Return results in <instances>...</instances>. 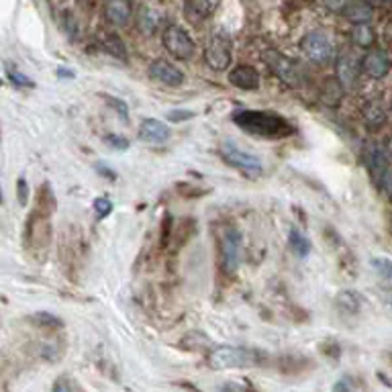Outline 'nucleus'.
I'll return each instance as SVG.
<instances>
[{
    "mask_svg": "<svg viewBox=\"0 0 392 392\" xmlns=\"http://www.w3.org/2000/svg\"><path fill=\"white\" fill-rule=\"evenodd\" d=\"M6 76L8 80L12 82V84H16V86H35L31 78H27L25 74H21L19 70H14V68H10V66H6Z\"/></svg>",
    "mask_w": 392,
    "mask_h": 392,
    "instance_id": "obj_27",
    "label": "nucleus"
},
{
    "mask_svg": "<svg viewBox=\"0 0 392 392\" xmlns=\"http://www.w3.org/2000/svg\"><path fill=\"white\" fill-rule=\"evenodd\" d=\"M343 16L347 21H351L354 25H362V23H370L374 16V8L368 0H351L347 4V8L343 10Z\"/></svg>",
    "mask_w": 392,
    "mask_h": 392,
    "instance_id": "obj_17",
    "label": "nucleus"
},
{
    "mask_svg": "<svg viewBox=\"0 0 392 392\" xmlns=\"http://www.w3.org/2000/svg\"><path fill=\"white\" fill-rule=\"evenodd\" d=\"M58 76H60V78H74V72H72V70H64V68H60V70H58Z\"/></svg>",
    "mask_w": 392,
    "mask_h": 392,
    "instance_id": "obj_39",
    "label": "nucleus"
},
{
    "mask_svg": "<svg viewBox=\"0 0 392 392\" xmlns=\"http://www.w3.org/2000/svg\"><path fill=\"white\" fill-rule=\"evenodd\" d=\"M391 2H392V0H391Z\"/></svg>",
    "mask_w": 392,
    "mask_h": 392,
    "instance_id": "obj_40",
    "label": "nucleus"
},
{
    "mask_svg": "<svg viewBox=\"0 0 392 392\" xmlns=\"http://www.w3.org/2000/svg\"><path fill=\"white\" fill-rule=\"evenodd\" d=\"M139 137L146 143H165L170 139V129L157 119H146L139 127Z\"/></svg>",
    "mask_w": 392,
    "mask_h": 392,
    "instance_id": "obj_16",
    "label": "nucleus"
},
{
    "mask_svg": "<svg viewBox=\"0 0 392 392\" xmlns=\"http://www.w3.org/2000/svg\"><path fill=\"white\" fill-rule=\"evenodd\" d=\"M29 321H31V323H35L37 327H43V329H60V327L64 325L60 316L47 313V311H41V313L31 314V316H29Z\"/></svg>",
    "mask_w": 392,
    "mask_h": 392,
    "instance_id": "obj_24",
    "label": "nucleus"
},
{
    "mask_svg": "<svg viewBox=\"0 0 392 392\" xmlns=\"http://www.w3.org/2000/svg\"><path fill=\"white\" fill-rule=\"evenodd\" d=\"M102 45H104V49H106L111 56H115V58H119V60H123V62L127 60V51H125V45H123V41H121L119 35H115V33L106 35L104 41H102Z\"/></svg>",
    "mask_w": 392,
    "mask_h": 392,
    "instance_id": "obj_23",
    "label": "nucleus"
},
{
    "mask_svg": "<svg viewBox=\"0 0 392 392\" xmlns=\"http://www.w3.org/2000/svg\"><path fill=\"white\" fill-rule=\"evenodd\" d=\"M301 49L305 51V56L309 60H313L316 64H327L333 58V43H331V39L325 33H319V31L307 33L301 39Z\"/></svg>",
    "mask_w": 392,
    "mask_h": 392,
    "instance_id": "obj_8",
    "label": "nucleus"
},
{
    "mask_svg": "<svg viewBox=\"0 0 392 392\" xmlns=\"http://www.w3.org/2000/svg\"><path fill=\"white\" fill-rule=\"evenodd\" d=\"M104 19L113 27H125L131 21V2L129 0H106Z\"/></svg>",
    "mask_w": 392,
    "mask_h": 392,
    "instance_id": "obj_13",
    "label": "nucleus"
},
{
    "mask_svg": "<svg viewBox=\"0 0 392 392\" xmlns=\"http://www.w3.org/2000/svg\"><path fill=\"white\" fill-rule=\"evenodd\" d=\"M333 392H351V384L347 378H341L333 384Z\"/></svg>",
    "mask_w": 392,
    "mask_h": 392,
    "instance_id": "obj_35",
    "label": "nucleus"
},
{
    "mask_svg": "<svg viewBox=\"0 0 392 392\" xmlns=\"http://www.w3.org/2000/svg\"><path fill=\"white\" fill-rule=\"evenodd\" d=\"M223 392H247L243 387H237V384H225Z\"/></svg>",
    "mask_w": 392,
    "mask_h": 392,
    "instance_id": "obj_36",
    "label": "nucleus"
},
{
    "mask_svg": "<svg viewBox=\"0 0 392 392\" xmlns=\"http://www.w3.org/2000/svg\"><path fill=\"white\" fill-rule=\"evenodd\" d=\"M96 170H98V172H100V174H104V176H108V178H111V180H115V178H117V174H115V172H111V170H106V168H104V165H98V168H96Z\"/></svg>",
    "mask_w": 392,
    "mask_h": 392,
    "instance_id": "obj_37",
    "label": "nucleus"
},
{
    "mask_svg": "<svg viewBox=\"0 0 392 392\" xmlns=\"http://www.w3.org/2000/svg\"><path fill=\"white\" fill-rule=\"evenodd\" d=\"M362 113H364V121L370 129H378L387 123V113L378 102H368Z\"/></svg>",
    "mask_w": 392,
    "mask_h": 392,
    "instance_id": "obj_21",
    "label": "nucleus"
},
{
    "mask_svg": "<svg viewBox=\"0 0 392 392\" xmlns=\"http://www.w3.org/2000/svg\"><path fill=\"white\" fill-rule=\"evenodd\" d=\"M262 60L266 62V66L282 80L284 84L288 86H299L303 82V76H301V70H299V64L295 60H290L288 56L276 51V49H268L262 54Z\"/></svg>",
    "mask_w": 392,
    "mask_h": 392,
    "instance_id": "obj_4",
    "label": "nucleus"
},
{
    "mask_svg": "<svg viewBox=\"0 0 392 392\" xmlns=\"http://www.w3.org/2000/svg\"><path fill=\"white\" fill-rule=\"evenodd\" d=\"M51 392H70V384H68V378L66 376H60L54 384V391Z\"/></svg>",
    "mask_w": 392,
    "mask_h": 392,
    "instance_id": "obj_34",
    "label": "nucleus"
},
{
    "mask_svg": "<svg viewBox=\"0 0 392 392\" xmlns=\"http://www.w3.org/2000/svg\"><path fill=\"white\" fill-rule=\"evenodd\" d=\"M384 39L392 43V21L391 23H387V27H384Z\"/></svg>",
    "mask_w": 392,
    "mask_h": 392,
    "instance_id": "obj_38",
    "label": "nucleus"
},
{
    "mask_svg": "<svg viewBox=\"0 0 392 392\" xmlns=\"http://www.w3.org/2000/svg\"><path fill=\"white\" fill-rule=\"evenodd\" d=\"M374 41H376V33L368 23L354 25V29H351V43L354 45L364 47V49H372Z\"/></svg>",
    "mask_w": 392,
    "mask_h": 392,
    "instance_id": "obj_19",
    "label": "nucleus"
},
{
    "mask_svg": "<svg viewBox=\"0 0 392 392\" xmlns=\"http://www.w3.org/2000/svg\"><path fill=\"white\" fill-rule=\"evenodd\" d=\"M104 143L111 146L113 150H127L129 148V141L121 135H106L104 137Z\"/></svg>",
    "mask_w": 392,
    "mask_h": 392,
    "instance_id": "obj_29",
    "label": "nucleus"
},
{
    "mask_svg": "<svg viewBox=\"0 0 392 392\" xmlns=\"http://www.w3.org/2000/svg\"><path fill=\"white\" fill-rule=\"evenodd\" d=\"M150 76L163 86H180L186 80L180 68H176L174 64H170L168 60H161V58L150 66Z\"/></svg>",
    "mask_w": 392,
    "mask_h": 392,
    "instance_id": "obj_10",
    "label": "nucleus"
},
{
    "mask_svg": "<svg viewBox=\"0 0 392 392\" xmlns=\"http://www.w3.org/2000/svg\"><path fill=\"white\" fill-rule=\"evenodd\" d=\"M360 66L351 54H341L337 60V80L343 84V88H354L358 82Z\"/></svg>",
    "mask_w": 392,
    "mask_h": 392,
    "instance_id": "obj_15",
    "label": "nucleus"
},
{
    "mask_svg": "<svg viewBox=\"0 0 392 392\" xmlns=\"http://www.w3.org/2000/svg\"><path fill=\"white\" fill-rule=\"evenodd\" d=\"M231 58H233V41L229 35H225L223 31L221 33H215L209 43H207V49H205V62L211 70L215 72H223L231 66Z\"/></svg>",
    "mask_w": 392,
    "mask_h": 392,
    "instance_id": "obj_3",
    "label": "nucleus"
},
{
    "mask_svg": "<svg viewBox=\"0 0 392 392\" xmlns=\"http://www.w3.org/2000/svg\"><path fill=\"white\" fill-rule=\"evenodd\" d=\"M163 47L168 49V54L176 60H190L194 54V41L190 39V35L178 27V25H170L163 31Z\"/></svg>",
    "mask_w": 392,
    "mask_h": 392,
    "instance_id": "obj_5",
    "label": "nucleus"
},
{
    "mask_svg": "<svg viewBox=\"0 0 392 392\" xmlns=\"http://www.w3.org/2000/svg\"><path fill=\"white\" fill-rule=\"evenodd\" d=\"M192 117H194L192 111H170V113L165 115V119H168V121H174V123H178V121H188V119H192Z\"/></svg>",
    "mask_w": 392,
    "mask_h": 392,
    "instance_id": "obj_31",
    "label": "nucleus"
},
{
    "mask_svg": "<svg viewBox=\"0 0 392 392\" xmlns=\"http://www.w3.org/2000/svg\"><path fill=\"white\" fill-rule=\"evenodd\" d=\"M337 303H339V307L345 309L347 313H358L360 307H362V299H360V295L354 292V290H343V292H339Z\"/></svg>",
    "mask_w": 392,
    "mask_h": 392,
    "instance_id": "obj_22",
    "label": "nucleus"
},
{
    "mask_svg": "<svg viewBox=\"0 0 392 392\" xmlns=\"http://www.w3.org/2000/svg\"><path fill=\"white\" fill-rule=\"evenodd\" d=\"M372 268H376L380 274H384L387 278L392 280V262L391 260H384V257H374L372 260Z\"/></svg>",
    "mask_w": 392,
    "mask_h": 392,
    "instance_id": "obj_28",
    "label": "nucleus"
},
{
    "mask_svg": "<svg viewBox=\"0 0 392 392\" xmlns=\"http://www.w3.org/2000/svg\"><path fill=\"white\" fill-rule=\"evenodd\" d=\"M211 10H213L211 0H186L184 2V16L192 25H198L205 19H209Z\"/></svg>",
    "mask_w": 392,
    "mask_h": 392,
    "instance_id": "obj_18",
    "label": "nucleus"
},
{
    "mask_svg": "<svg viewBox=\"0 0 392 392\" xmlns=\"http://www.w3.org/2000/svg\"><path fill=\"white\" fill-rule=\"evenodd\" d=\"M323 2H325V6H327L329 10H333V12H343L351 0H323Z\"/></svg>",
    "mask_w": 392,
    "mask_h": 392,
    "instance_id": "obj_32",
    "label": "nucleus"
},
{
    "mask_svg": "<svg viewBox=\"0 0 392 392\" xmlns=\"http://www.w3.org/2000/svg\"><path fill=\"white\" fill-rule=\"evenodd\" d=\"M341 96H343V84H341L339 80L329 78L323 82L321 98H323L325 104H329V106H337L339 100H341Z\"/></svg>",
    "mask_w": 392,
    "mask_h": 392,
    "instance_id": "obj_20",
    "label": "nucleus"
},
{
    "mask_svg": "<svg viewBox=\"0 0 392 392\" xmlns=\"http://www.w3.org/2000/svg\"><path fill=\"white\" fill-rule=\"evenodd\" d=\"M108 104L121 113V119H123L125 123L129 121V117H127V115H129V111H127V104H125V102H121V100H117V98H108Z\"/></svg>",
    "mask_w": 392,
    "mask_h": 392,
    "instance_id": "obj_33",
    "label": "nucleus"
},
{
    "mask_svg": "<svg viewBox=\"0 0 392 392\" xmlns=\"http://www.w3.org/2000/svg\"><path fill=\"white\" fill-rule=\"evenodd\" d=\"M260 364H262L260 351L237 345H219L209 356V366L213 370H239V368H253Z\"/></svg>",
    "mask_w": 392,
    "mask_h": 392,
    "instance_id": "obj_2",
    "label": "nucleus"
},
{
    "mask_svg": "<svg viewBox=\"0 0 392 392\" xmlns=\"http://www.w3.org/2000/svg\"><path fill=\"white\" fill-rule=\"evenodd\" d=\"M233 123L255 137L280 139L290 137L295 133V127L284 117L266 111H239L233 115Z\"/></svg>",
    "mask_w": 392,
    "mask_h": 392,
    "instance_id": "obj_1",
    "label": "nucleus"
},
{
    "mask_svg": "<svg viewBox=\"0 0 392 392\" xmlns=\"http://www.w3.org/2000/svg\"><path fill=\"white\" fill-rule=\"evenodd\" d=\"M161 10L152 6V4H141L135 12V25L139 29V33L143 35H154L157 29H159V23H161Z\"/></svg>",
    "mask_w": 392,
    "mask_h": 392,
    "instance_id": "obj_12",
    "label": "nucleus"
},
{
    "mask_svg": "<svg viewBox=\"0 0 392 392\" xmlns=\"http://www.w3.org/2000/svg\"><path fill=\"white\" fill-rule=\"evenodd\" d=\"M362 70L372 80H382L391 72V60L382 49H370L362 60Z\"/></svg>",
    "mask_w": 392,
    "mask_h": 392,
    "instance_id": "obj_9",
    "label": "nucleus"
},
{
    "mask_svg": "<svg viewBox=\"0 0 392 392\" xmlns=\"http://www.w3.org/2000/svg\"><path fill=\"white\" fill-rule=\"evenodd\" d=\"M290 245H292V251H295L297 255H301V257L309 255V251H311V241L303 235V233H299L297 229L290 231Z\"/></svg>",
    "mask_w": 392,
    "mask_h": 392,
    "instance_id": "obj_25",
    "label": "nucleus"
},
{
    "mask_svg": "<svg viewBox=\"0 0 392 392\" xmlns=\"http://www.w3.org/2000/svg\"><path fill=\"white\" fill-rule=\"evenodd\" d=\"M94 211H96V217H98V219L108 217V215L113 213V203H111V198L98 196V198L94 200Z\"/></svg>",
    "mask_w": 392,
    "mask_h": 392,
    "instance_id": "obj_26",
    "label": "nucleus"
},
{
    "mask_svg": "<svg viewBox=\"0 0 392 392\" xmlns=\"http://www.w3.org/2000/svg\"><path fill=\"white\" fill-rule=\"evenodd\" d=\"M370 170H372V176H374V182L380 186V188H389L392 182V170L389 156L380 150V148H374L372 150V156H370Z\"/></svg>",
    "mask_w": 392,
    "mask_h": 392,
    "instance_id": "obj_11",
    "label": "nucleus"
},
{
    "mask_svg": "<svg viewBox=\"0 0 392 392\" xmlns=\"http://www.w3.org/2000/svg\"><path fill=\"white\" fill-rule=\"evenodd\" d=\"M16 196H19V205L25 207L27 198H29V188H27V180L25 178H19V182H16Z\"/></svg>",
    "mask_w": 392,
    "mask_h": 392,
    "instance_id": "obj_30",
    "label": "nucleus"
},
{
    "mask_svg": "<svg viewBox=\"0 0 392 392\" xmlns=\"http://www.w3.org/2000/svg\"><path fill=\"white\" fill-rule=\"evenodd\" d=\"M221 245V266L225 274H235L241 262V235L237 229H225L219 235Z\"/></svg>",
    "mask_w": 392,
    "mask_h": 392,
    "instance_id": "obj_7",
    "label": "nucleus"
},
{
    "mask_svg": "<svg viewBox=\"0 0 392 392\" xmlns=\"http://www.w3.org/2000/svg\"><path fill=\"white\" fill-rule=\"evenodd\" d=\"M221 156L225 157L227 163L235 165V168H239L245 176H251V178L260 176L262 170H264L260 157L253 156V154H247V152H243V150H239L235 143H223V146H221Z\"/></svg>",
    "mask_w": 392,
    "mask_h": 392,
    "instance_id": "obj_6",
    "label": "nucleus"
},
{
    "mask_svg": "<svg viewBox=\"0 0 392 392\" xmlns=\"http://www.w3.org/2000/svg\"><path fill=\"white\" fill-rule=\"evenodd\" d=\"M229 82L235 86V88H241V90H257L260 86V74L255 68L247 66V64H239L235 66L231 72H229Z\"/></svg>",
    "mask_w": 392,
    "mask_h": 392,
    "instance_id": "obj_14",
    "label": "nucleus"
}]
</instances>
